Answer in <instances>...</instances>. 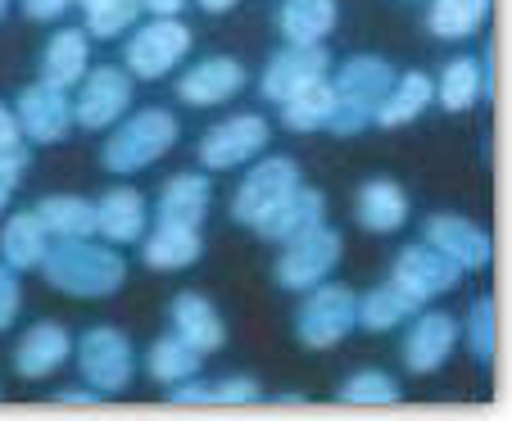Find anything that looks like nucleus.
Listing matches in <instances>:
<instances>
[{"mask_svg": "<svg viewBox=\"0 0 512 421\" xmlns=\"http://www.w3.org/2000/svg\"><path fill=\"white\" fill-rule=\"evenodd\" d=\"M41 272H46L50 286L73 299H105L127 281V263L109 245H96L91 236L46 245Z\"/></svg>", "mask_w": 512, "mask_h": 421, "instance_id": "obj_1", "label": "nucleus"}, {"mask_svg": "<svg viewBox=\"0 0 512 421\" xmlns=\"http://www.w3.org/2000/svg\"><path fill=\"white\" fill-rule=\"evenodd\" d=\"M395 77L399 73L381 55L345 59L340 73H336V82H331V91H336V109H331L327 132H336V136L363 132V127L372 123V114H377V105L386 100V91L395 87Z\"/></svg>", "mask_w": 512, "mask_h": 421, "instance_id": "obj_2", "label": "nucleus"}, {"mask_svg": "<svg viewBox=\"0 0 512 421\" xmlns=\"http://www.w3.org/2000/svg\"><path fill=\"white\" fill-rule=\"evenodd\" d=\"M173 145H177V118L168 109H141L132 118H118L100 159H105L109 173L127 177V173H141V168L159 163Z\"/></svg>", "mask_w": 512, "mask_h": 421, "instance_id": "obj_3", "label": "nucleus"}, {"mask_svg": "<svg viewBox=\"0 0 512 421\" xmlns=\"http://www.w3.org/2000/svg\"><path fill=\"white\" fill-rule=\"evenodd\" d=\"M354 308H358V295L349 286H327V281H318V286L309 290V299L300 304V313H295V335H300L309 349H336L358 326Z\"/></svg>", "mask_w": 512, "mask_h": 421, "instance_id": "obj_4", "label": "nucleus"}, {"mask_svg": "<svg viewBox=\"0 0 512 421\" xmlns=\"http://www.w3.org/2000/svg\"><path fill=\"white\" fill-rule=\"evenodd\" d=\"M78 367L96 394H123L136 372L132 340L123 331H114V326H96V331H87L78 340Z\"/></svg>", "mask_w": 512, "mask_h": 421, "instance_id": "obj_5", "label": "nucleus"}, {"mask_svg": "<svg viewBox=\"0 0 512 421\" xmlns=\"http://www.w3.org/2000/svg\"><path fill=\"white\" fill-rule=\"evenodd\" d=\"M340 249H345V240H340L336 227H313L304 231V236H295L286 245V254L277 259V286L281 290H313L318 281H327V272L340 263Z\"/></svg>", "mask_w": 512, "mask_h": 421, "instance_id": "obj_6", "label": "nucleus"}, {"mask_svg": "<svg viewBox=\"0 0 512 421\" xmlns=\"http://www.w3.org/2000/svg\"><path fill=\"white\" fill-rule=\"evenodd\" d=\"M191 50V28L182 19H150L141 32H132L127 41V73L132 77H168Z\"/></svg>", "mask_w": 512, "mask_h": 421, "instance_id": "obj_7", "label": "nucleus"}, {"mask_svg": "<svg viewBox=\"0 0 512 421\" xmlns=\"http://www.w3.org/2000/svg\"><path fill=\"white\" fill-rule=\"evenodd\" d=\"M295 186H300V163L295 159L254 163V173L245 177L241 191H236V200H232V218L241 222V227H259V222L268 218V213L277 209L290 191H295Z\"/></svg>", "mask_w": 512, "mask_h": 421, "instance_id": "obj_8", "label": "nucleus"}, {"mask_svg": "<svg viewBox=\"0 0 512 421\" xmlns=\"http://www.w3.org/2000/svg\"><path fill=\"white\" fill-rule=\"evenodd\" d=\"M132 109V73L127 68H114V64H100V68H87L78 87V105H73V118L91 132L100 127H114L118 118Z\"/></svg>", "mask_w": 512, "mask_h": 421, "instance_id": "obj_9", "label": "nucleus"}, {"mask_svg": "<svg viewBox=\"0 0 512 421\" xmlns=\"http://www.w3.org/2000/svg\"><path fill=\"white\" fill-rule=\"evenodd\" d=\"M263 145H268V123L259 114H236L204 132L200 163L209 173H227V168H241L245 159L263 154Z\"/></svg>", "mask_w": 512, "mask_h": 421, "instance_id": "obj_10", "label": "nucleus"}, {"mask_svg": "<svg viewBox=\"0 0 512 421\" xmlns=\"http://www.w3.org/2000/svg\"><path fill=\"white\" fill-rule=\"evenodd\" d=\"M458 277H463V268H458L454 259H445L440 249H431L422 240V245H408L399 249V259H395V286L408 290L413 299H435V295H449V290L458 286Z\"/></svg>", "mask_w": 512, "mask_h": 421, "instance_id": "obj_11", "label": "nucleus"}, {"mask_svg": "<svg viewBox=\"0 0 512 421\" xmlns=\"http://www.w3.org/2000/svg\"><path fill=\"white\" fill-rule=\"evenodd\" d=\"M422 236H426V245L440 249L445 259H454L463 272L467 268L481 272V268H490V259H494L490 236H485L472 218H458V213H431Z\"/></svg>", "mask_w": 512, "mask_h": 421, "instance_id": "obj_12", "label": "nucleus"}, {"mask_svg": "<svg viewBox=\"0 0 512 421\" xmlns=\"http://www.w3.org/2000/svg\"><path fill=\"white\" fill-rule=\"evenodd\" d=\"M322 77H327V50L322 46H286L268 59L259 91H263V100L281 105V100H290L295 91H304L309 82H322Z\"/></svg>", "mask_w": 512, "mask_h": 421, "instance_id": "obj_13", "label": "nucleus"}, {"mask_svg": "<svg viewBox=\"0 0 512 421\" xmlns=\"http://www.w3.org/2000/svg\"><path fill=\"white\" fill-rule=\"evenodd\" d=\"M458 345V322L449 313H417L404 335V367L417 376L445 367Z\"/></svg>", "mask_w": 512, "mask_h": 421, "instance_id": "obj_14", "label": "nucleus"}, {"mask_svg": "<svg viewBox=\"0 0 512 421\" xmlns=\"http://www.w3.org/2000/svg\"><path fill=\"white\" fill-rule=\"evenodd\" d=\"M14 118H19V132L28 136V141L50 145V141H59V136L73 127V105H68V96L59 87H50V82H37V87H28L19 96V109H14Z\"/></svg>", "mask_w": 512, "mask_h": 421, "instance_id": "obj_15", "label": "nucleus"}, {"mask_svg": "<svg viewBox=\"0 0 512 421\" xmlns=\"http://www.w3.org/2000/svg\"><path fill=\"white\" fill-rule=\"evenodd\" d=\"M168 317H173V335H177V340H186V345H191L200 358L204 354H218V349L227 345L223 317H218V308H213L200 290H182V295H173Z\"/></svg>", "mask_w": 512, "mask_h": 421, "instance_id": "obj_16", "label": "nucleus"}, {"mask_svg": "<svg viewBox=\"0 0 512 421\" xmlns=\"http://www.w3.org/2000/svg\"><path fill=\"white\" fill-rule=\"evenodd\" d=\"M241 87H245V68L232 55H213V59H200L195 68H186L182 82H177V100L204 109V105L232 100Z\"/></svg>", "mask_w": 512, "mask_h": 421, "instance_id": "obj_17", "label": "nucleus"}, {"mask_svg": "<svg viewBox=\"0 0 512 421\" xmlns=\"http://www.w3.org/2000/svg\"><path fill=\"white\" fill-rule=\"evenodd\" d=\"M327 222V200H322V191H309V186H295V191L286 195V200L277 204V209L268 213V218L259 222V236L263 240H277V245H290L295 236H304V231L322 227Z\"/></svg>", "mask_w": 512, "mask_h": 421, "instance_id": "obj_18", "label": "nucleus"}, {"mask_svg": "<svg viewBox=\"0 0 512 421\" xmlns=\"http://www.w3.org/2000/svg\"><path fill=\"white\" fill-rule=\"evenodd\" d=\"M73 354V335L64 331L59 322H37L28 335L19 340V354H14V367H19V376H28V381H37V376H50L64 358Z\"/></svg>", "mask_w": 512, "mask_h": 421, "instance_id": "obj_19", "label": "nucleus"}, {"mask_svg": "<svg viewBox=\"0 0 512 421\" xmlns=\"http://www.w3.org/2000/svg\"><path fill=\"white\" fill-rule=\"evenodd\" d=\"M96 236H105L109 245H132L145 236V200L132 186L105 191L96 204Z\"/></svg>", "mask_w": 512, "mask_h": 421, "instance_id": "obj_20", "label": "nucleus"}, {"mask_svg": "<svg viewBox=\"0 0 512 421\" xmlns=\"http://www.w3.org/2000/svg\"><path fill=\"white\" fill-rule=\"evenodd\" d=\"M91 68V37L78 28H64L50 37L46 46V59H41V82H50V87L68 91L73 82H82Z\"/></svg>", "mask_w": 512, "mask_h": 421, "instance_id": "obj_21", "label": "nucleus"}, {"mask_svg": "<svg viewBox=\"0 0 512 421\" xmlns=\"http://www.w3.org/2000/svg\"><path fill=\"white\" fill-rule=\"evenodd\" d=\"M354 213L368 231L386 236V231H399L408 222V195H404V186L390 182V177H372V182H363V191H358Z\"/></svg>", "mask_w": 512, "mask_h": 421, "instance_id": "obj_22", "label": "nucleus"}, {"mask_svg": "<svg viewBox=\"0 0 512 421\" xmlns=\"http://www.w3.org/2000/svg\"><path fill=\"white\" fill-rule=\"evenodd\" d=\"M159 222H173V227H200L204 213H209V177L200 173H177L164 182L159 191Z\"/></svg>", "mask_w": 512, "mask_h": 421, "instance_id": "obj_23", "label": "nucleus"}, {"mask_svg": "<svg viewBox=\"0 0 512 421\" xmlns=\"http://www.w3.org/2000/svg\"><path fill=\"white\" fill-rule=\"evenodd\" d=\"M204 240L200 227H173V222H159L150 236H145V263L155 272H182L191 263H200Z\"/></svg>", "mask_w": 512, "mask_h": 421, "instance_id": "obj_24", "label": "nucleus"}, {"mask_svg": "<svg viewBox=\"0 0 512 421\" xmlns=\"http://www.w3.org/2000/svg\"><path fill=\"white\" fill-rule=\"evenodd\" d=\"M277 28L290 46H318L336 28V0H286L277 14Z\"/></svg>", "mask_w": 512, "mask_h": 421, "instance_id": "obj_25", "label": "nucleus"}, {"mask_svg": "<svg viewBox=\"0 0 512 421\" xmlns=\"http://www.w3.org/2000/svg\"><path fill=\"white\" fill-rule=\"evenodd\" d=\"M417 313H422V299H413L408 290H399L395 281L368 290V295L358 299V308H354L358 326H368V331H399V326L413 322Z\"/></svg>", "mask_w": 512, "mask_h": 421, "instance_id": "obj_26", "label": "nucleus"}, {"mask_svg": "<svg viewBox=\"0 0 512 421\" xmlns=\"http://www.w3.org/2000/svg\"><path fill=\"white\" fill-rule=\"evenodd\" d=\"M431 100H435V82H431V77H426V73H404V77H395V87H390L386 100L377 105L372 123H377V127H404V123H413V118L422 114Z\"/></svg>", "mask_w": 512, "mask_h": 421, "instance_id": "obj_27", "label": "nucleus"}, {"mask_svg": "<svg viewBox=\"0 0 512 421\" xmlns=\"http://www.w3.org/2000/svg\"><path fill=\"white\" fill-rule=\"evenodd\" d=\"M331 109H336V91L331 82H309L304 91H295L290 100H281V127L286 132H322L331 123Z\"/></svg>", "mask_w": 512, "mask_h": 421, "instance_id": "obj_28", "label": "nucleus"}, {"mask_svg": "<svg viewBox=\"0 0 512 421\" xmlns=\"http://www.w3.org/2000/svg\"><path fill=\"white\" fill-rule=\"evenodd\" d=\"M46 227V236L59 240H78V236H96V204L78 200V195H50L32 209Z\"/></svg>", "mask_w": 512, "mask_h": 421, "instance_id": "obj_29", "label": "nucleus"}, {"mask_svg": "<svg viewBox=\"0 0 512 421\" xmlns=\"http://www.w3.org/2000/svg\"><path fill=\"white\" fill-rule=\"evenodd\" d=\"M0 259L10 268H41L46 259V227L37 213H14L0 231Z\"/></svg>", "mask_w": 512, "mask_h": 421, "instance_id": "obj_30", "label": "nucleus"}, {"mask_svg": "<svg viewBox=\"0 0 512 421\" xmlns=\"http://www.w3.org/2000/svg\"><path fill=\"white\" fill-rule=\"evenodd\" d=\"M435 100L449 109V114H463V109L481 105L485 100V82H481V64L476 59H449L440 82H435Z\"/></svg>", "mask_w": 512, "mask_h": 421, "instance_id": "obj_31", "label": "nucleus"}, {"mask_svg": "<svg viewBox=\"0 0 512 421\" xmlns=\"http://www.w3.org/2000/svg\"><path fill=\"white\" fill-rule=\"evenodd\" d=\"M168 399H173L177 408H195V403H259L263 390L250 376H232V381H218V385H200L191 376V381L168 385Z\"/></svg>", "mask_w": 512, "mask_h": 421, "instance_id": "obj_32", "label": "nucleus"}, {"mask_svg": "<svg viewBox=\"0 0 512 421\" xmlns=\"http://www.w3.org/2000/svg\"><path fill=\"white\" fill-rule=\"evenodd\" d=\"M485 19H490V0H435L431 14H426V28L445 41H463Z\"/></svg>", "mask_w": 512, "mask_h": 421, "instance_id": "obj_33", "label": "nucleus"}, {"mask_svg": "<svg viewBox=\"0 0 512 421\" xmlns=\"http://www.w3.org/2000/svg\"><path fill=\"white\" fill-rule=\"evenodd\" d=\"M145 367H150V376H155V381L177 385V381L200 376V354H195L186 340H177V335H164V340H155V345H150Z\"/></svg>", "mask_w": 512, "mask_h": 421, "instance_id": "obj_34", "label": "nucleus"}, {"mask_svg": "<svg viewBox=\"0 0 512 421\" xmlns=\"http://www.w3.org/2000/svg\"><path fill=\"white\" fill-rule=\"evenodd\" d=\"M340 399L354 403V408H390V403H399V381L390 372L368 367V372H354L340 385Z\"/></svg>", "mask_w": 512, "mask_h": 421, "instance_id": "obj_35", "label": "nucleus"}, {"mask_svg": "<svg viewBox=\"0 0 512 421\" xmlns=\"http://www.w3.org/2000/svg\"><path fill=\"white\" fill-rule=\"evenodd\" d=\"M136 14H141L136 0H87V37H123Z\"/></svg>", "mask_w": 512, "mask_h": 421, "instance_id": "obj_36", "label": "nucleus"}, {"mask_svg": "<svg viewBox=\"0 0 512 421\" xmlns=\"http://www.w3.org/2000/svg\"><path fill=\"white\" fill-rule=\"evenodd\" d=\"M467 349L476 354V363H494L499 349V326H494V295H481L467 313Z\"/></svg>", "mask_w": 512, "mask_h": 421, "instance_id": "obj_37", "label": "nucleus"}, {"mask_svg": "<svg viewBox=\"0 0 512 421\" xmlns=\"http://www.w3.org/2000/svg\"><path fill=\"white\" fill-rule=\"evenodd\" d=\"M23 168H28V154L23 150H10V154H0V209L14 200V191H19V177Z\"/></svg>", "mask_w": 512, "mask_h": 421, "instance_id": "obj_38", "label": "nucleus"}, {"mask_svg": "<svg viewBox=\"0 0 512 421\" xmlns=\"http://www.w3.org/2000/svg\"><path fill=\"white\" fill-rule=\"evenodd\" d=\"M19 317V277L10 263H0V331Z\"/></svg>", "mask_w": 512, "mask_h": 421, "instance_id": "obj_39", "label": "nucleus"}, {"mask_svg": "<svg viewBox=\"0 0 512 421\" xmlns=\"http://www.w3.org/2000/svg\"><path fill=\"white\" fill-rule=\"evenodd\" d=\"M23 145V132H19V118H14V109L0 105V154H10Z\"/></svg>", "mask_w": 512, "mask_h": 421, "instance_id": "obj_40", "label": "nucleus"}, {"mask_svg": "<svg viewBox=\"0 0 512 421\" xmlns=\"http://www.w3.org/2000/svg\"><path fill=\"white\" fill-rule=\"evenodd\" d=\"M64 10H68V0H23V14H28V19H41V23L59 19Z\"/></svg>", "mask_w": 512, "mask_h": 421, "instance_id": "obj_41", "label": "nucleus"}, {"mask_svg": "<svg viewBox=\"0 0 512 421\" xmlns=\"http://www.w3.org/2000/svg\"><path fill=\"white\" fill-rule=\"evenodd\" d=\"M141 10H150L155 19H177V14L186 10V0H136Z\"/></svg>", "mask_w": 512, "mask_h": 421, "instance_id": "obj_42", "label": "nucleus"}, {"mask_svg": "<svg viewBox=\"0 0 512 421\" xmlns=\"http://www.w3.org/2000/svg\"><path fill=\"white\" fill-rule=\"evenodd\" d=\"M105 394H96L87 385V390H59V403H73V408H91V403H100Z\"/></svg>", "mask_w": 512, "mask_h": 421, "instance_id": "obj_43", "label": "nucleus"}, {"mask_svg": "<svg viewBox=\"0 0 512 421\" xmlns=\"http://www.w3.org/2000/svg\"><path fill=\"white\" fill-rule=\"evenodd\" d=\"M232 5H236V0H200V10H204V14H227Z\"/></svg>", "mask_w": 512, "mask_h": 421, "instance_id": "obj_44", "label": "nucleus"}, {"mask_svg": "<svg viewBox=\"0 0 512 421\" xmlns=\"http://www.w3.org/2000/svg\"><path fill=\"white\" fill-rule=\"evenodd\" d=\"M5 10H10V0H0V19H5Z\"/></svg>", "mask_w": 512, "mask_h": 421, "instance_id": "obj_45", "label": "nucleus"}, {"mask_svg": "<svg viewBox=\"0 0 512 421\" xmlns=\"http://www.w3.org/2000/svg\"><path fill=\"white\" fill-rule=\"evenodd\" d=\"M82 5H87V0H82Z\"/></svg>", "mask_w": 512, "mask_h": 421, "instance_id": "obj_46", "label": "nucleus"}]
</instances>
